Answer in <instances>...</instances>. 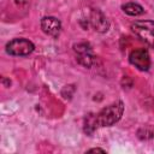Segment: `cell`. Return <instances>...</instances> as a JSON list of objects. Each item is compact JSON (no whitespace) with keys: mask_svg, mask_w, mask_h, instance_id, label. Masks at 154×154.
Instances as JSON below:
<instances>
[{"mask_svg":"<svg viewBox=\"0 0 154 154\" xmlns=\"http://www.w3.org/2000/svg\"><path fill=\"white\" fill-rule=\"evenodd\" d=\"M124 113V103L123 101L118 100L106 107H103L100 112L94 114L96 128H106L112 126L116 123H118Z\"/></svg>","mask_w":154,"mask_h":154,"instance_id":"obj_1","label":"cell"},{"mask_svg":"<svg viewBox=\"0 0 154 154\" xmlns=\"http://www.w3.org/2000/svg\"><path fill=\"white\" fill-rule=\"evenodd\" d=\"M130 28L141 41L154 48V20H136Z\"/></svg>","mask_w":154,"mask_h":154,"instance_id":"obj_2","label":"cell"},{"mask_svg":"<svg viewBox=\"0 0 154 154\" xmlns=\"http://www.w3.org/2000/svg\"><path fill=\"white\" fill-rule=\"evenodd\" d=\"M34 49H35L34 43L23 37L13 38L6 43V52L10 55H14V57L29 55L34 52Z\"/></svg>","mask_w":154,"mask_h":154,"instance_id":"obj_3","label":"cell"},{"mask_svg":"<svg viewBox=\"0 0 154 154\" xmlns=\"http://www.w3.org/2000/svg\"><path fill=\"white\" fill-rule=\"evenodd\" d=\"M73 51L76 53V60L82 66L90 69L95 63V55L93 48L88 42H79L73 45Z\"/></svg>","mask_w":154,"mask_h":154,"instance_id":"obj_4","label":"cell"},{"mask_svg":"<svg viewBox=\"0 0 154 154\" xmlns=\"http://www.w3.org/2000/svg\"><path fill=\"white\" fill-rule=\"evenodd\" d=\"M87 26H91L96 32H106L109 29V22L106 16L97 8H90L87 13Z\"/></svg>","mask_w":154,"mask_h":154,"instance_id":"obj_5","label":"cell"},{"mask_svg":"<svg viewBox=\"0 0 154 154\" xmlns=\"http://www.w3.org/2000/svg\"><path fill=\"white\" fill-rule=\"evenodd\" d=\"M129 61L140 71H148L150 67V55L146 48H136L130 52Z\"/></svg>","mask_w":154,"mask_h":154,"instance_id":"obj_6","label":"cell"},{"mask_svg":"<svg viewBox=\"0 0 154 154\" xmlns=\"http://www.w3.org/2000/svg\"><path fill=\"white\" fill-rule=\"evenodd\" d=\"M41 29L46 35L58 37L61 32V22L53 16H46L41 19Z\"/></svg>","mask_w":154,"mask_h":154,"instance_id":"obj_7","label":"cell"},{"mask_svg":"<svg viewBox=\"0 0 154 154\" xmlns=\"http://www.w3.org/2000/svg\"><path fill=\"white\" fill-rule=\"evenodd\" d=\"M122 10L124 13H126L128 16H132V17H137L144 13V8L137 2H126L122 5Z\"/></svg>","mask_w":154,"mask_h":154,"instance_id":"obj_8","label":"cell"},{"mask_svg":"<svg viewBox=\"0 0 154 154\" xmlns=\"http://www.w3.org/2000/svg\"><path fill=\"white\" fill-rule=\"evenodd\" d=\"M138 132H143V135H138V137L141 140H148V138H152L154 137V129L150 128V126H143L138 130Z\"/></svg>","mask_w":154,"mask_h":154,"instance_id":"obj_9","label":"cell"},{"mask_svg":"<svg viewBox=\"0 0 154 154\" xmlns=\"http://www.w3.org/2000/svg\"><path fill=\"white\" fill-rule=\"evenodd\" d=\"M88 153H106V150L101 148H91L88 150Z\"/></svg>","mask_w":154,"mask_h":154,"instance_id":"obj_10","label":"cell"}]
</instances>
